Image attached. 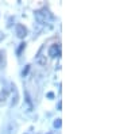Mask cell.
<instances>
[{
    "instance_id": "6da1fadb",
    "label": "cell",
    "mask_w": 135,
    "mask_h": 134,
    "mask_svg": "<svg viewBox=\"0 0 135 134\" xmlns=\"http://www.w3.org/2000/svg\"><path fill=\"white\" fill-rule=\"evenodd\" d=\"M51 18V14L49 12V10L46 8H41L38 11H35V19L39 22V23H47Z\"/></svg>"
},
{
    "instance_id": "7a4b0ae2",
    "label": "cell",
    "mask_w": 135,
    "mask_h": 134,
    "mask_svg": "<svg viewBox=\"0 0 135 134\" xmlns=\"http://www.w3.org/2000/svg\"><path fill=\"white\" fill-rule=\"evenodd\" d=\"M47 54L50 56L51 58L60 57V56H61V45H58V43L51 45V46L49 48V52H47Z\"/></svg>"
},
{
    "instance_id": "3957f363",
    "label": "cell",
    "mask_w": 135,
    "mask_h": 134,
    "mask_svg": "<svg viewBox=\"0 0 135 134\" xmlns=\"http://www.w3.org/2000/svg\"><path fill=\"white\" fill-rule=\"evenodd\" d=\"M15 31H16V37L18 38H25L26 35H27V29L23 26V25H16V27H15Z\"/></svg>"
},
{
    "instance_id": "277c9868",
    "label": "cell",
    "mask_w": 135,
    "mask_h": 134,
    "mask_svg": "<svg viewBox=\"0 0 135 134\" xmlns=\"http://www.w3.org/2000/svg\"><path fill=\"white\" fill-rule=\"evenodd\" d=\"M6 65H7V52L4 49L0 50V68H6Z\"/></svg>"
},
{
    "instance_id": "5b68a950",
    "label": "cell",
    "mask_w": 135,
    "mask_h": 134,
    "mask_svg": "<svg viewBox=\"0 0 135 134\" xmlns=\"http://www.w3.org/2000/svg\"><path fill=\"white\" fill-rule=\"evenodd\" d=\"M35 61L39 64V65H42V66H45L47 64V60H46V56H43L42 54V50L38 53V56H37V58H35Z\"/></svg>"
},
{
    "instance_id": "8992f818",
    "label": "cell",
    "mask_w": 135,
    "mask_h": 134,
    "mask_svg": "<svg viewBox=\"0 0 135 134\" xmlns=\"http://www.w3.org/2000/svg\"><path fill=\"white\" fill-rule=\"evenodd\" d=\"M6 102H7V92L0 91V107L4 106V104H6Z\"/></svg>"
},
{
    "instance_id": "52a82bcc",
    "label": "cell",
    "mask_w": 135,
    "mask_h": 134,
    "mask_svg": "<svg viewBox=\"0 0 135 134\" xmlns=\"http://www.w3.org/2000/svg\"><path fill=\"white\" fill-rule=\"evenodd\" d=\"M19 45H20V46H19V49H18V52H16L18 54H20V52L26 48V43H25V42H22V43H19Z\"/></svg>"
},
{
    "instance_id": "ba28073f",
    "label": "cell",
    "mask_w": 135,
    "mask_h": 134,
    "mask_svg": "<svg viewBox=\"0 0 135 134\" xmlns=\"http://www.w3.org/2000/svg\"><path fill=\"white\" fill-rule=\"evenodd\" d=\"M54 127H61V119H55L54 121Z\"/></svg>"
},
{
    "instance_id": "9c48e42d",
    "label": "cell",
    "mask_w": 135,
    "mask_h": 134,
    "mask_svg": "<svg viewBox=\"0 0 135 134\" xmlns=\"http://www.w3.org/2000/svg\"><path fill=\"white\" fill-rule=\"evenodd\" d=\"M47 96H49V98H53V96H54V94H53V92H49V94H47Z\"/></svg>"
},
{
    "instance_id": "30bf717a",
    "label": "cell",
    "mask_w": 135,
    "mask_h": 134,
    "mask_svg": "<svg viewBox=\"0 0 135 134\" xmlns=\"http://www.w3.org/2000/svg\"><path fill=\"white\" fill-rule=\"evenodd\" d=\"M47 134H53V133H47Z\"/></svg>"
}]
</instances>
